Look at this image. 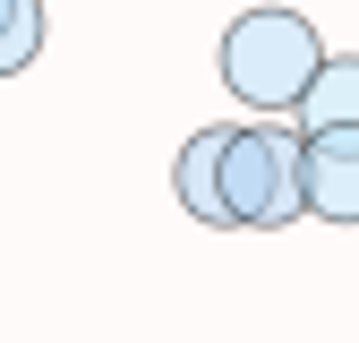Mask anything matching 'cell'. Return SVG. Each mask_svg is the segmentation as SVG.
<instances>
[{"instance_id":"6da1fadb","label":"cell","mask_w":359,"mask_h":343,"mask_svg":"<svg viewBox=\"0 0 359 343\" xmlns=\"http://www.w3.org/2000/svg\"><path fill=\"white\" fill-rule=\"evenodd\" d=\"M317 69H325V43H317V26L299 9H274V0H265V9H240L222 26V86H231L257 120L299 112Z\"/></svg>"},{"instance_id":"3957f363","label":"cell","mask_w":359,"mask_h":343,"mask_svg":"<svg viewBox=\"0 0 359 343\" xmlns=\"http://www.w3.org/2000/svg\"><path fill=\"white\" fill-rule=\"evenodd\" d=\"M299 214H325V224H359V129H325V138H299Z\"/></svg>"},{"instance_id":"5b68a950","label":"cell","mask_w":359,"mask_h":343,"mask_svg":"<svg viewBox=\"0 0 359 343\" xmlns=\"http://www.w3.org/2000/svg\"><path fill=\"white\" fill-rule=\"evenodd\" d=\"M299 138H325V129H359V52H334L299 95Z\"/></svg>"},{"instance_id":"277c9868","label":"cell","mask_w":359,"mask_h":343,"mask_svg":"<svg viewBox=\"0 0 359 343\" xmlns=\"http://www.w3.org/2000/svg\"><path fill=\"white\" fill-rule=\"evenodd\" d=\"M222 129H197V138H180V163H171V189H180V214H197L205 232H231L222 224Z\"/></svg>"},{"instance_id":"8992f818","label":"cell","mask_w":359,"mask_h":343,"mask_svg":"<svg viewBox=\"0 0 359 343\" xmlns=\"http://www.w3.org/2000/svg\"><path fill=\"white\" fill-rule=\"evenodd\" d=\"M43 60V0H0V77Z\"/></svg>"},{"instance_id":"7a4b0ae2","label":"cell","mask_w":359,"mask_h":343,"mask_svg":"<svg viewBox=\"0 0 359 343\" xmlns=\"http://www.w3.org/2000/svg\"><path fill=\"white\" fill-rule=\"evenodd\" d=\"M222 224L231 232H283L299 224V129L248 120L222 129Z\"/></svg>"}]
</instances>
